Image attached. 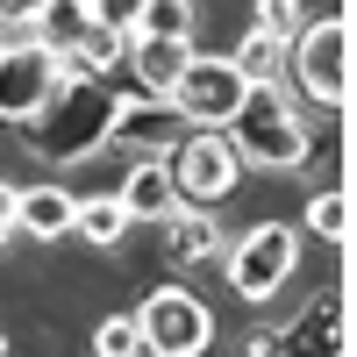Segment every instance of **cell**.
Masks as SVG:
<instances>
[{"mask_svg":"<svg viewBox=\"0 0 357 357\" xmlns=\"http://www.w3.org/2000/svg\"><path fill=\"white\" fill-rule=\"evenodd\" d=\"M86 29H93V8H86V0H43V15L29 22V36H36L43 50H57V57H65V50L86 36Z\"/></svg>","mask_w":357,"mask_h":357,"instance_id":"15","label":"cell"},{"mask_svg":"<svg viewBox=\"0 0 357 357\" xmlns=\"http://www.w3.org/2000/svg\"><path fill=\"white\" fill-rule=\"evenodd\" d=\"M222 136H229L236 165H257V172H293V165H307V151H314V136L301 129V114H293V100L279 93V86H250L243 107H236V122Z\"/></svg>","mask_w":357,"mask_h":357,"instance_id":"2","label":"cell"},{"mask_svg":"<svg viewBox=\"0 0 357 357\" xmlns=\"http://www.w3.org/2000/svg\"><path fill=\"white\" fill-rule=\"evenodd\" d=\"M293 264H301V229H286V222H257L243 243L229 250V286L243 293V301H272V293L293 279Z\"/></svg>","mask_w":357,"mask_h":357,"instance_id":"8","label":"cell"},{"mask_svg":"<svg viewBox=\"0 0 357 357\" xmlns=\"http://www.w3.org/2000/svg\"><path fill=\"white\" fill-rule=\"evenodd\" d=\"M93 357H143V336H136V314H107L93 329Z\"/></svg>","mask_w":357,"mask_h":357,"instance_id":"21","label":"cell"},{"mask_svg":"<svg viewBox=\"0 0 357 357\" xmlns=\"http://www.w3.org/2000/svg\"><path fill=\"white\" fill-rule=\"evenodd\" d=\"M178 136H186V114H178L172 100H151V93H136V100H114L107 143H122V151H136V158H165Z\"/></svg>","mask_w":357,"mask_h":357,"instance_id":"9","label":"cell"},{"mask_svg":"<svg viewBox=\"0 0 357 357\" xmlns=\"http://www.w3.org/2000/svg\"><path fill=\"white\" fill-rule=\"evenodd\" d=\"M72 236H86V243H100V250H114L129 236V207L114 200V193H100V200H86L79 215H72Z\"/></svg>","mask_w":357,"mask_h":357,"instance_id":"17","label":"cell"},{"mask_svg":"<svg viewBox=\"0 0 357 357\" xmlns=\"http://www.w3.org/2000/svg\"><path fill=\"white\" fill-rule=\"evenodd\" d=\"M350 222H357V207H350L343 186H329V193L307 200V229L321 236V243H350Z\"/></svg>","mask_w":357,"mask_h":357,"instance_id":"20","label":"cell"},{"mask_svg":"<svg viewBox=\"0 0 357 357\" xmlns=\"http://www.w3.org/2000/svg\"><path fill=\"white\" fill-rule=\"evenodd\" d=\"M65 86V65H57V50H43L36 36H8L0 50V122H36V107Z\"/></svg>","mask_w":357,"mask_h":357,"instance_id":"7","label":"cell"},{"mask_svg":"<svg viewBox=\"0 0 357 357\" xmlns=\"http://www.w3.org/2000/svg\"><path fill=\"white\" fill-rule=\"evenodd\" d=\"M301 0H257V36H272V43H293V29H301Z\"/></svg>","mask_w":357,"mask_h":357,"instance_id":"22","label":"cell"},{"mask_svg":"<svg viewBox=\"0 0 357 357\" xmlns=\"http://www.w3.org/2000/svg\"><path fill=\"white\" fill-rule=\"evenodd\" d=\"M229 65L243 72L250 86H279V72H286V43H272V36H257V29H250V36L236 43V57H229Z\"/></svg>","mask_w":357,"mask_h":357,"instance_id":"18","label":"cell"},{"mask_svg":"<svg viewBox=\"0 0 357 357\" xmlns=\"http://www.w3.org/2000/svg\"><path fill=\"white\" fill-rule=\"evenodd\" d=\"M286 72L314 107H343L350 100V22L343 15H314L293 29L286 43Z\"/></svg>","mask_w":357,"mask_h":357,"instance_id":"3","label":"cell"},{"mask_svg":"<svg viewBox=\"0 0 357 357\" xmlns=\"http://www.w3.org/2000/svg\"><path fill=\"white\" fill-rule=\"evenodd\" d=\"M0 350H8V329H0Z\"/></svg>","mask_w":357,"mask_h":357,"instance_id":"26","label":"cell"},{"mask_svg":"<svg viewBox=\"0 0 357 357\" xmlns=\"http://www.w3.org/2000/svg\"><path fill=\"white\" fill-rule=\"evenodd\" d=\"M129 207V222H165L178 207V186H172V165L165 158H136V172L122 178V193H114Z\"/></svg>","mask_w":357,"mask_h":357,"instance_id":"13","label":"cell"},{"mask_svg":"<svg viewBox=\"0 0 357 357\" xmlns=\"http://www.w3.org/2000/svg\"><path fill=\"white\" fill-rule=\"evenodd\" d=\"M86 8H93V22H100V29L129 36V29H136V15H143V0H86Z\"/></svg>","mask_w":357,"mask_h":357,"instance_id":"23","label":"cell"},{"mask_svg":"<svg viewBox=\"0 0 357 357\" xmlns=\"http://www.w3.org/2000/svg\"><path fill=\"white\" fill-rule=\"evenodd\" d=\"M136 336H143V357H200L215 343V314H207L200 293L158 286L151 301L136 307Z\"/></svg>","mask_w":357,"mask_h":357,"instance_id":"4","label":"cell"},{"mask_svg":"<svg viewBox=\"0 0 357 357\" xmlns=\"http://www.w3.org/2000/svg\"><path fill=\"white\" fill-rule=\"evenodd\" d=\"M0 50H8V36H0Z\"/></svg>","mask_w":357,"mask_h":357,"instance_id":"27","label":"cell"},{"mask_svg":"<svg viewBox=\"0 0 357 357\" xmlns=\"http://www.w3.org/2000/svg\"><path fill=\"white\" fill-rule=\"evenodd\" d=\"M243 93H250V79L229 65V57H207V50H193L186 57V72H178V86H172V107L186 114V129H229L236 122V107H243Z\"/></svg>","mask_w":357,"mask_h":357,"instance_id":"5","label":"cell"},{"mask_svg":"<svg viewBox=\"0 0 357 357\" xmlns=\"http://www.w3.org/2000/svg\"><path fill=\"white\" fill-rule=\"evenodd\" d=\"M186 57H193V43H172V36H129L122 65L143 79V93H151V100H165L172 86H178V72H186Z\"/></svg>","mask_w":357,"mask_h":357,"instance_id":"12","label":"cell"},{"mask_svg":"<svg viewBox=\"0 0 357 357\" xmlns=\"http://www.w3.org/2000/svg\"><path fill=\"white\" fill-rule=\"evenodd\" d=\"M129 36H172V43H193V0H143V15Z\"/></svg>","mask_w":357,"mask_h":357,"instance_id":"19","label":"cell"},{"mask_svg":"<svg viewBox=\"0 0 357 357\" xmlns=\"http://www.w3.org/2000/svg\"><path fill=\"white\" fill-rule=\"evenodd\" d=\"M8 236H15V186L0 178V250H8Z\"/></svg>","mask_w":357,"mask_h":357,"instance_id":"25","label":"cell"},{"mask_svg":"<svg viewBox=\"0 0 357 357\" xmlns=\"http://www.w3.org/2000/svg\"><path fill=\"white\" fill-rule=\"evenodd\" d=\"M243 357H343V301H321V314L307 307L286 336H250Z\"/></svg>","mask_w":357,"mask_h":357,"instance_id":"10","label":"cell"},{"mask_svg":"<svg viewBox=\"0 0 357 357\" xmlns=\"http://www.w3.org/2000/svg\"><path fill=\"white\" fill-rule=\"evenodd\" d=\"M107 122H114V93L100 79H65L57 93L36 107V122H22V136L36 143V158L50 165H79L107 143Z\"/></svg>","mask_w":357,"mask_h":357,"instance_id":"1","label":"cell"},{"mask_svg":"<svg viewBox=\"0 0 357 357\" xmlns=\"http://www.w3.org/2000/svg\"><path fill=\"white\" fill-rule=\"evenodd\" d=\"M165 236H172V264H207L222 250V229H215V215H207V207H172L165 215Z\"/></svg>","mask_w":357,"mask_h":357,"instance_id":"14","label":"cell"},{"mask_svg":"<svg viewBox=\"0 0 357 357\" xmlns=\"http://www.w3.org/2000/svg\"><path fill=\"white\" fill-rule=\"evenodd\" d=\"M36 15H43V0H0V36H22Z\"/></svg>","mask_w":357,"mask_h":357,"instance_id":"24","label":"cell"},{"mask_svg":"<svg viewBox=\"0 0 357 357\" xmlns=\"http://www.w3.org/2000/svg\"><path fill=\"white\" fill-rule=\"evenodd\" d=\"M122 50H129V36H114V29L93 22L65 57H57V65H65V79H93V72H114V65H122Z\"/></svg>","mask_w":357,"mask_h":357,"instance_id":"16","label":"cell"},{"mask_svg":"<svg viewBox=\"0 0 357 357\" xmlns=\"http://www.w3.org/2000/svg\"><path fill=\"white\" fill-rule=\"evenodd\" d=\"M172 186H178V207H215V200H229L236 193V151H229V136L222 129H186L172 143Z\"/></svg>","mask_w":357,"mask_h":357,"instance_id":"6","label":"cell"},{"mask_svg":"<svg viewBox=\"0 0 357 357\" xmlns=\"http://www.w3.org/2000/svg\"><path fill=\"white\" fill-rule=\"evenodd\" d=\"M72 215H79V200L65 186H15V229L29 236V243H65L72 236Z\"/></svg>","mask_w":357,"mask_h":357,"instance_id":"11","label":"cell"}]
</instances>
